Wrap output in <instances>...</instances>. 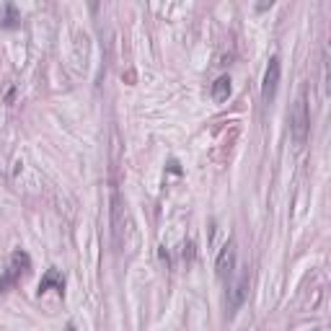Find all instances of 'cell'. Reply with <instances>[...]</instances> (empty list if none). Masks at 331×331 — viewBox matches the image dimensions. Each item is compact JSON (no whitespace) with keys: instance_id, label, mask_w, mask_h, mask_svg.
<instances>
[{"instance_id":"6da1fadb","label":"cell","mask_w":331,"mask_h":331,"mask_svg":"<svg viewBox=\"0 0 331 331\" xmlns=\"http://www.w3.org/2000/svg\"><path fill=\"white\" fill-rule=\"evenodd\" d=\"M311 132V114H308V101H306V91H300V96L292 104V112H290V135L295 145H303L306 137Z\"/></svg>"},{"instance_id":"7a4b0ae2","label":"cell","mask_w":331,"mask_h":331,"mask_svg":"<svg viewBox=\"0 0 331 331\" xmlns=\"http://www.w3.org/2000/svg\"><path fill=\"white\" fill-rule=\"evenodd\" d=\"M280 75H282V65H280V57H272L267 70H264V83H261V98L264 104H272L274 96H277V88H280Z\"/></svg>"},{"instance_id":"3957f363","label":"cell","mask_w":331,"mask_h":331,"mask_svg":"<svg viewBox=\"0 0 331 331\" xmlns=\"http://www.w3.org/2000/svg\"><path fill=\"white\" fill-rule=\"evenodd\" d=\"M246 297H248V267H243V272L233 280V285L228 290V311H230V316L243 306Z\"/></svg>"},{"instance_id":"277c9868","label":"cell","mask_w":331,"mask_h":331,"mask_svg":"<svg viewBox=\"0 0 331 331\" xmlns=\"http://www.w3.org/2000/svg\"><path fill=\"white\" fill-rule=\"evenodd\" d=\"M236 269V243L228 241L223 248H220V254H217V261H215V272H217V277L223 280L228 277V274Z\"/></svg>"},{"instance_id":"5b68a950","label":"cell","mask_w":331,"mask_h":331,"mask_svg":"<svg viewBox=\"0 0 331 331\" xmlns=\"http://www.w3.org/2000/svg\"><path fill=\"white\" fill-rule=\"evenodd\" d=\"M122 200H119V191L114 189L112 191V230H114V246H117V251H119V246H122Z\"/></svg>"},{"instance_id":"8992f818","label":"cell","mask_w":331,"mask_h":331,"mask_svg":"<svg viewBox=\"0 0 331 331\" xmlns=\"http://www.w3.org/2000/svg\"><path fill=\"white\" fill-rule=\"evenodd\" d=\"M52 287H54V290H60V292L65 290V280H62V274H60L57 269H54V267H52V269H47V274L42 277V282H39V292L44 295V292H47V290H52Z\"/></svg>"},{"instance_id":"52a82bcc","label":"cell","mask_w":331,"mask_h":331,"mask_svg":"<svg viewBox=\"0 0 331 331\" xmlns=\"http://www.w3.org/2000/svg\"><path fill=\"white\" fill-rule=\"evenodd\" d=\"M230 96V75H220L215 83H212V98L220 104Z\"/></svg>"},{"instance_id":"ba28073f","label":"cell","mask_w":331,"mask_h":331,"mask_svg":"<svg viewBox=\"0 0 331 331\" xmlns=\"http://www.w3.org/2000/svg\"><path fill=\"white\" fill-rule=\"evenodd\" d=\"M18 21H21L18 8H16L13 3H6V6H3V16H0V26H3V29H16Z\"/></svg>"},{"instance_id":"9c48e42d","label":"cell","mask_w":331,"mask_h":331,"mask_svg":"<svg viewBox=\"0 0 331 331\" xmlns=\"http://www.w3.org/2000/svg\"><path fill=\"white\" fill-rule=\"evenodd\" d=\"M18 277H21V272H18L13 264H8V269H6V274H3V280H0V290H11V287L16 285Z\"/></svg>"},{"instance_id":"30bf717a","label":"cell","mask_w":331,"mask_h":331,"mask_svg":"<svg viewBox=\"0 0 331 331\" xmlns=\"http://www.w3.org/2000/svg\"><path fill=\"white\" fill-rule=\"evenodd\" d=\"M169 171H171V174H181V169H179V160H171V163H169Z\"/></svg>"},{"instance_id":"8fae6325","label":"cell","mask_w":331,"mask_h":331,"mask_svg":"<svg viewBox=\"0 0 331 331\" xmlns=\"http://www.w3.org/2000/svg\"><path fill=\"white\" fill-rule=\"evenodd\" d=\"M65 331H78V328H75V323H68V326H65Z\"/></svg>"}]
</instances>
